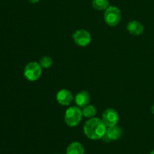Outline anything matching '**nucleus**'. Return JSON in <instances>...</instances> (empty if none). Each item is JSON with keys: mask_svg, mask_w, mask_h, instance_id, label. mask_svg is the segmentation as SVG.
<instances>
[{"mask_svg": "<svg viewBox=\"0 0 154 154\" xmlns=\"http://www.w3.org/2000/svg\"><path fill=\"white\" fill-rule=\"evenodd\" d=\"M92 5L93 7L98 11L106 10L110 6L108 0H93Z\"/></svg>", "mask_w": 154, "mask_h": 154, "instance_id": "ddd939ff", "label": "nucleus"}, {"mask_svg": "<svg viewBox=\"0 0 154 154\" xmlns=\"http://www.w3.org/2000/svg\"><path fill=\"white\" fill-rule=\"evenodd\" d=\"M74 97L72 92L67 89H61L57 95V101L60 104L69 106L73 101Z\"/></svg>", "mask_w": 154, "mask_h": 154, "instance_id": "6e6552de", "label": "nucleus"}, {"mask_svg": "<svg viewBox=\"0 0 154 154\" xmlns=\"http://www.w3.org/2000/svg\"><path fill=\"white\" fill-rule=\"evenodd\" d=\"M29 1L31 3H33V4H35V3L38 2L40 1V0H29Z\"/></svg>", "mask_w": 154, "mask_h": 154, "instance_id": "2eb2a0df", "label": "nucleus"}, {"mask_svg": "<svg viewBox=\"0 0 154 154\" xmlns=\"http://www.w3.org/2000/svg\"><path fill=\"white\" fill-rule=\"evenodd\" d=\"M144 26L137 21H129L127 24V30L130 34L134 36H140L144 32Z\"/></svg>", "mask_w": 154, "mask_h": 154, "instance_id": "9d476101", "label": "nucleus"}, {"mask_svg": "<svg viewBox=\"0 0 154 154\" xmlns=\"http://www.w3.org/2000/svg\"><path fill=\"white\" fill-rule=\"evenodd\" d=\"M150 154H154V149H153V150L151 151V152H150Z\"/></svg>", "mask_w": 154, "mask_h": 154, "instance_id": "f3484780", "label": "nucleus"}, {"mask_svg": "<svg viewBox=\"0 0 154 154\" xmlns=\"http://www.w3.org/2000/svg\"><path fill=\"white\" fill-rule=\"evenodd\" d=\"M151 111H152V113L154 114V104L152 106V107H151Z\"/></svg>", "mask_w": 154, "mask_h": 154, "instance_id": "dca6fc26", "label": "nucleus"}, {"mask_svg": "<svg viewBox=\"0 0 154 154\" xmlns=\"http://www.w3.org/2000/svg\"><path fill=\"white\" fill-rule=\"evenodd\" d=\"M38 63L40 64L41 67L42 68H44V69H48V68L51 67V65H52L53 60L51 57L45 56V57L41 58V60H39Z\"/></svg>", "mask_w": 154, "mask_h": 154, "instance_id": "4468645a", "label": "nucleus"}, {"mask_svg": "<svg viewBox=\"0 0 154 154\" xmlns=\"http://www.w3.org/2000/svg\"><path fill=\"white\" fill-rule=\"evenodd\" d=\"M122 134H123V129L120 126L116 125L114 126L107 127L106 132L102 139L105 142H111L120 138Z\"/></svg>", "mask_w": 154, "mask_h": 154, "instance_id": "0eeeda50", "label": "nucleus"}, {"mask_svg": "<svg viewBox=\"0 0 154 154\" xmlns=\"http://www.w3.org/2000/svg\"><path fill=\"white\" fill-rule=\"evenodd\" d=\"M66 154H84V148L79 142H73L68 146Z\"/></svg>", "mask_w": 154, "mask_h": 154, "instance_id": "9b49d317", "label": "nucleus"}, {"mask_svg": "<svg viewBox=\"0 0 154 154\" xmlns=\"http://www.w3.org/2000/svg\"><path fill=\"white\" fill-rule=\"evenodd\" d=\"M96 113H97V110H96V107L93 105H90L88 104L87 106L84 107L82 110V113L83 116L86 118H93V116H96Z\"/></svg>", "mask_w": 154, "mask_h": 154, "instance_id": "f8f14e48", "label": "nucleus"}, {"mask_svg": "<svg viewBox=\"0 0 154 154\" xmlns=\"http://www.w3.org/2000/svg\"><path fill=\"white\" fill-rule=\"evenodd\" d=\"M83 117L81 107H71L65 113V122L69 127H75L81 122Z\"/></svg>", "mask_w": 154, "mask_h": 154, "instance_id": "f03ea898", "label": "nucleus"}, {"mask_svg": "<svg viewBox=\"0 0 154 154\" xmlns=\"http://www.w3.org/2000/svg\"><path fill=\"white\" fill-rule=\"evenodd\" d=\"M107 126L99 118H91L84 125V131L86 136L91 140L102 139L105 134Z\"/></svg>", "mask_w": 154, "mask_h": 154, "instance_id": "f257e3e1", "label": "nucleus"}, {"mask_svg": "<svg viewBox=\"0 0 154 154\" xmlns=\"http://www.w3.org/2000/svg\"><path fill=\"white\" fill-rule=\"evenodd\" d=\"M75 101L78 107H83L87 106L90 103V94L87 91H81L78 92L75 98Z\"/></svg>", "mask_w": 154, "mask_h": 154, "instance_id": "1a4fd4ad", "label": "nucleus"}, {"mask_svg": "<svg viewBox=\"0 0 154 154\" xmlns=\"http://www.w3.org/2000/svg\"><path fill=\"white\" fill-rule=\"evenodd\" d=\"M73 39L78 45L85 47L91 42V35L85 30H78L73 34Z\"/></svg>", "mask_w": 154, "mask_h": 154, "instance_id": "39448f33", "label": "nucleus"}, {"mask_svg": "<svg viewBox=\"0 0 154 154\" xmlns=\"http://www.w3.org/2000/svg\"><path fill=\"white\" fill-rule=\"evenodd\" d=\"M42 68L37 62H30L24 69V76L29 81L34 82L38 79L42 73Z\"/></svg>", "mask_w": 154, "mask_h": 154, "instance_id": "20e7f679", "label": "nucleus"}, {"mask_svg": "<svg viewBox=\"0 0 154 154\" xmlns=\"http://www.w3.org/2000/svg\"><path fill=\"white\" fill-rule=\"evenodd\" d=\"M102 122L107 127L114 126L119 122V115L114 109H107L102 114Z\"/></svg>", "mask_w": 154, "mask_h": 154, "instance_id": "423d86ee", "label": "nucleus"}, {"mask_svg": "<svg viewBox=\"0 0 154 154\" xmlns=\"http://www.w3.org/2000/svg\"><path fill=\"white\" fill-rule=\"evenodd\" d=\"M104 19L108 26L115 27L121 20V11L116 6L110 5L105 10L104 14Z\"/></svg>", "mask_w": 154, "mask_h": 154, "instance_id": "7ed1b4c3", "label": "nucleus"}]
</instances>
